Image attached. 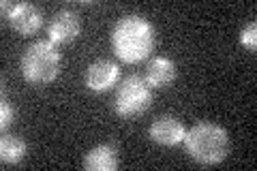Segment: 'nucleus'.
Masks as SVG:
<instances>
[{
	"label": "nucleus",
	"mask_w": 257,
	"mask_h": 171,
	"mask_svg": "<svg viewBox=\"0 0 257 171\" xmlns=\"http://www.w3.org/2000/svg\"><path fill=\"white\" fill-rule=\"evenodd\" d=\"M111 50L118 56V60L126 64L144 62L155 50L157 32L155 26L142 15H122L111 28Z\"/></svg>",
	"instance_id": "obj_1"
},
{
	"label": "nucleus",
	"mask_w": 257,
	"mask_h": 171,
	"mask_svg": "<svg viewBox=\"0 0 257 171\" xmlns=\"http://www.w3.org/2000/svg\"><path fill=\"white\" fill-rule=\"evenodd\" d=\"M184 148L189 156L204 167L219 165L229 154V137L223 126L214 122H197L184 133Z\"/></svg>",
	"instance_id": "obj_2"
},
{
	"label": "nucleus",
	"mask_w": 257,
	"mask_h": 171,
	"mask_svg": "<svg viewBox=\"0 0 257 171\" xmlns=\"http://www.w3.org/2000/svg\"><path fill=\"white\" fill-rule=\"evenodd\" d=\"M60 52L50 39L47 41H35L32 45L26 47V52L22 54L20 69L22 77L26 79L30 86H47L58 77L60 73Z\"/></svg>",
	"instance_id": "obj_3"
},
{
	"label": "nucleus",
	"mask_w": 257,
	"mask_h": 171,
	"mask_svg": "<svg viewBox=\"0 0 257 171\" xmlns=\"http://www.w3.org/2000/svg\"><path fill=\"white\" fill-rule=\"evenodd\" d=\"M152 105V88L140 75H128L120 84H116L114 94V111L120 118L133 120L146 113Z\"/></svg>",
	"instance_id": "obj_4"
},
{
	"label": "nucleus",
	"mask_w": 257,
	"mask_h": 171,
	"mask_svg": "<svg viewBox=\"0 0 257 171\" xmlns=\"http://www.w3.org/2000/svg\"><path fill=\"white\" fill-rule=\"evenodd\" d=\"M79 30H82L79 15L71 9H62L47 24V39H50L54 45H64V43H71L73 39H77Z\"/></svg>",
	"instance_id": "obj_5"
},
{
	"label": "nucleus",
	"mask_w": 257,
	"mask_h": 171,
	"mask_svg": "<svg viewBox=\"0 0 257 171\" xmlns=\"http://www.w3.org/2000/svg\"><path fill=\"white\" fill-rule=\"evenodd\" d=\"M120 79V69L111 60H96L86 69V86L92 92H107Z\"/></svg>",
	"instance_id": "obj_6"
},
{
	"label": "nucleus",
	"mask_w": 257,
	"mask_h": 171,
	"mask_svg": "<svg viewBox=\"0 0 257 171\" xmlns=\"http://www.w3.org/2000/svg\"><path fill=\"white\" fill-rule=\"evenodd\" d=\"M9 24L15 32L22 37H30L41 30L43 26V11L32 3H15L13 11L9 15Z\"/></svg>",
	"instance_id": "obj_7"
},
{
	"label": "nucleus",
	"mask_w": 257,
	"mask_h": 171,
	"mask_svg": "<svg viewBox=\"0 0 257 171\" xmlns=\"http://www.w3.org/2000/svg\"><path fill=\"white\" fill-rule=\"evenodd\" d=\"M184 133L187 128L176 116H159L148 128L150 139L159 145H178L184 139Z\"/></svg>",
	"instance_id": "obj_8"
},
{
	"label": "nucleus",
	"mask_w": 257,
	"mask_h": 171,
	"mask_svg": "<svg viewBox=\"0 0 257 171\" xmlns=\"http://www.w3.org/2000/svg\"><path fill=\"white\" fill-rule=\"evenodd\" d=\"M176 62L165 58V56H157L152 58L146 67V84L150 88H167L176 79Z\"/></svg>",
	"instance_id": "obj_9"
},
{
	"label": "nucleus",
	"mask_w": 257,
	"mask_h": 171,
	"mask_svg": "<svg viewBox=\"0 0 257 171\" xmlns=\"http://www.w3.org/2000/svg\"><path fill=\"white\" fill-rule=\"evenodd\" d=\"M84 167L88 171H116L118 169V152L114 145L101 143L88 150L84 156Z\"/></svg>",
	"instance_id": "obj_10"
},
{
	"label": "nucleus",
	"mask_w": 257,
	"mask_h": 171,
	"mask_svg": "<svg viewBox=\"0 0 257 171\" xmlns=\"http://www.w3.org/2000/svg\"><path fill=\"white\" fill-rule=\"evenodd\" d=\"M26 141L15 135H5L0 139V160L5 165H18V162L26 156Z\"/></svg>",
	"instance_id": "obj_11"
},
{
	"label": "nucleus",
	"mask_w": 257,
	"mask_h": 171,
	"mask_svg": "<svg viewBox=\"0 0 257 171\" xmlns=\"http://www.w3.org/2000/svg\"><path fill=\"white\" fill-rule=\"evenodd\" d=\"M240 43L251 52L257 50V22H248L242 28V32H240Z\"/></svg>",
	"instance_id": "obj_12"
},
{
	"label": "nucleus",
	"mask_w": 257,
	"mask_h": 171,
	"mask_svg": "<svg viewBox=\"0 0 257 171\" xmlns=\"http://www.w3.org/2000/svg\"><path fill=\"white\" fill-rule=\"evenodd\" d=\"M13 120H15L13 105L7 99H3V105H0V128H9L13 124Z\"/></svg>",
	"instance_id": "obj_13"
},
{
	"label": "nucleus",
	"mask_w": 257,
	"mask_h": 171,
	"mask_svg": "<svg viewBox=\"0 0 257 171\" xmlns=\"http://www.w3.org/2000/svg\"><path fill=\"white\" fill-rule=\"evenodd\" d=\"M13 7H15V3H11V0H3L0 9H3V18H5V20H9V15H11V11H13Z\"/></svg>",
	"instance_id": "obj_14"
}]
</instances>
